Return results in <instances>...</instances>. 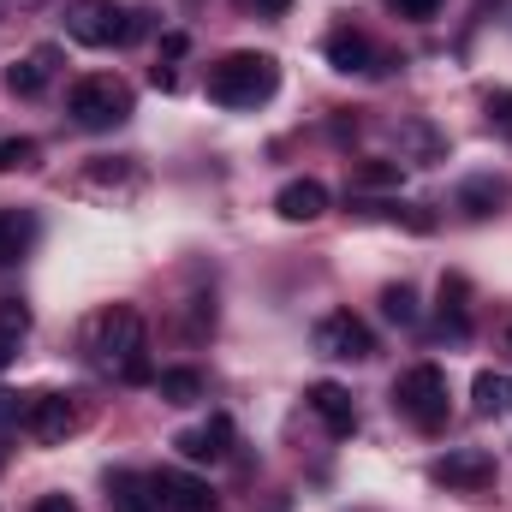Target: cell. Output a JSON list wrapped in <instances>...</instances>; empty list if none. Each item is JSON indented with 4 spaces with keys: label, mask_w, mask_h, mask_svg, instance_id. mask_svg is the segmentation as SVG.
<instances>
[{
    "label": "cell",
    "mask_w": 512,
    "mask_h": 512,
    "mask_svg": "<svg viewBox=\"0 0 512 512\" xmlns=\"http://www.w3.org/2000/svg\"><path fill=\"white\" fill-rule=\"evenodd\" d=\"M54 66H60V48H30L24 60L6 66V90L30 102V96H42V90L54 84Z\"/></svg>",
    "instance_id": "7c38bea8"
},
{
    "label": "cell",
    "mask_w": 512,
    "mask_h": 512,
    "mask_svg": "<svg viewBox=\"0 0 512 512\" xmlns=\"http://www.w3.org/2000/svg\"><path fill=\"white\" fill-rule=\"evenodd\" d=\"M30 405V399H24ZM24 405H18V393H0V423H24Z\"/></svg>",
    "instance_id": "f1b7e54d"
},
{
    "label": "cell",
    "mask_w": 512,
    "mask_h": 512,
    "mask_svg": "<svg viewBox=\"0 0 512 512\" xmlns=\"http://www.w3.org/2000/svg\"><path fill=\"white\" fill-rule=\"evenodd\" d=\"M108 501H114V512H161L155 477H137V471H114L108 477Z\"/></svg>",
    "instance_id": "2e32d148"
},
{
    "label": "cell",
    "mask_w": 512,
    "mask_h": 512,
    "mask_svg": "<svg viewBox=\"0 0 512 512\" xmlns=\"http://www.w3.org/2000/svg\"><path fill=\"white\" fill-rule=\"evenodd\" d=\"M405 161H358L352 167V191H399Z\"/></svg>",
    "instance_id": "ffe728a7"
},
{
    "label": "cell",
    "mask_w": 512,
    "mask_h": 512,
    "mask_svg": "<svg viewBox=\"0 0 512 512\" xmlns=\"http://www.w3.org/2000/svg\"><path fill=\"white\" fill-rule=\"evenodd\" d=\"M316 352L322 358H340V364H364V358H376V334L352 316V310H328L322 322H316Z\"/></svg>",
    "instance_id": "8992f818"
},
{
    "label": "cell",
    "mask_w": 512,
    "mask_h": 512,
    "mask_svg": "<svg viewBox=\"0 0 512 512\" xmlns=\"http://www.w3.org/2000/svg\"><path fill=\"white\" fill-rule=\"evenodd\" d=\"M471 399H477V411H483V417L512 411V382H507V376H495V370H483V376L471 382Z\"/></svg>",
    "instance_id": "7402d4cb"
},
{
    "label": "cell",
    "mask_w": 512,
    "mask_h": 512,
    "mask_svg": "<svg viewBox=\"0 0 512 512\" xmlns=\"http://www.w3.org/2000/svg\"><path fill=\"white\" fill-rule=\"evenodd\" d=\"M36 155H42L36 137H0V173H12V167H36Z\"/></svg>",
    "instance_id": "d4e9b609"
},
{
    "label": "cell",
    "mask_w": 512,
    "mask_h": 512,
    "mask_svg": "<svg viewBox=\"0 0 512 512\" xmlns=\"http://www.w3.org/2000/svg\"><path fill=\"white\" fill-rule=\"evenodd\" d=\"M274 209H280V221H322L328 215V185L322 179H286L280 191H274Z\"/></svg>",
    "instance_id": "30bf717a"
},
{
    "label": "cell",
    "mask_w": 512,
    "mask_h": 512,
    "mask_svg": "<svg viewBox=\"0 0 512 512\" xmlns=\"http://www.w3.org/2000/svg\"><path fill=\"white\" fill-rule=\"evenodd\" d=\"M441 328H447L453 340H465V334H471V316H465V280H459V274H447V280H441Z\"/></svg>",
    "instance_id": "d6986e66"
},
{
    "label": "cell",
    "mask_w": 512,
    "mask_h": 512,
    "mask_svg": "<svg viewBox=\"0 0 512 512\" xmlns=\"http://www.w3.org/2000/svg\"><path fill=\"white\" fill-rule=\"evenodd\" d=\"M387 12L393 18H411V24H429L441 12V0H387Z\"/></svg>",
    "instance_id": "484cf974"
},
{
    "label": "cell",
    "mask_w": 512,
    "mask_h": 512,
    "mask_svg": "<svg viewBox=\"0 0 512 512\" xmlns=\"http://www.w3.org/2000/svg\"><path fill=\"white\" fill-rule=\"evenodd\" d=\"M173 447H179L191 465H215V459H227V453H233V417H209V423L185 429Z\"/></svg>",
    "instance_id": "8fae6325"
},
{
    "label": "cell",
    "mask_w": 512,
    "mask_h": 512,
    "mask_svg": "<svg viewBox=\"0 0 512 512\" xmlns=\"http://www.w3.org/2000/svg\"><path fill=\"white\" fill-rule=\"evenodd\" d=\"M274 90H280V60L274 54L239 48V54L209 66V102H221V108H262Z\"/></svg>",
    "instance_id": "7a4b0ae2"
},
{
    "label": "cell",
    "mask_w": 512,
    "mask_h": 512,
    "mask_svg": "<svg viewBox=\"0 0 512 512\" xmlns=\"http://www.w3.org/2000/svg\"><path fill=\"white\" fill-rule=\"evenodd\" d=\"M66 108H72V120L84 131H114L131 120V84H120L114 72H90V78L72 84Z\"/></svg>",
    "instance_id": "5b68a950"
},
{
    "label": "cell",
    "mask_w": 512,
    "mask_h": 512,
    "mask_svg": "<svg viewBox=\"0 0 512 512\" xmlns=\"http://www.w3.org/2000/svg\"><path fill=\"white\" fill-rule=\"evenodd\" d=\"M155 393H161L167 405H197V399H203V376H197V370H161V376H155Z\"/></svg>",
    "instance_id": "44dd1931"
},
{
    "label": "cell",
    "mask_w": 512,
    "mask_h": 512,
    "mask_svg": "<svg viewBox=\"0 0 512 512\" xmlns=\"http://www.w3.org/2000/svg\"><path fill=\"white\" fill-rule=\"evenodd\" d=\"M24 429H30L42 447H60L66 435L84 429V411H78L72 393H30V405H24Z\"/></svg>",
    "instance_id": "52a82bcc"
},
{
    "label": "cell",
    "mask_w": 512,
    "mask_h": 512,
    "mask_svg": "<svg viewBox=\"0 0 512 512\" xmlns=\"http://www.w3.org/2000/svg\"><path fill=\"white\" fill-rule=\"evenodd\" d=\"M24 334H30V304L24 298H0V370L18 358Z\"/></svg>",
    "instance_id": "e0dca14e"
},
{
    "label": "cell",
    "mask_w": 512,
    "mask_h": 512,
    "mask_svg": "<svg viewBox=\"0 0 512 512\" xmlns=\"http://www.w3.org/2000/svg\"><path fill=\"white\" fill-rule=\"evenodd\" d=\"M245 12H256V18H286L292 12V0H239Z\"/></svg>",
    "instance_id": "83f0119b"
},
{
    "label": "cell",
    "mask_w": 512,
    "mask_h": 512,
    "mask_svg": "<svg viewBox=\"0 0 512 512\" xmlns=\"http://www.w3.org/2000/svg\"><path fill=\"white\" fill-rule=\"evenodd\" d=\"M507 346H512V334H507Z\"/></svg>",
    "instance_id": "1f68e13d"
},
{
    "label": "cell",
    "mask_w": 512,
    "mask_h": 512,
    "mask_svg": "<svg viewBox=\"0 0 512 512\" xmlns=\"http://www.w3.org/2000/svg\"><path fill=\"white\" fill-rule=\"evenodd\" d=\"M149 30V12L120 6V0H72L66 6V36L84 48H126Z\"/></svg>",
    "instance_id": "3957f363"
},
{
    "label": "cell",
    "mask_w": 512,
    "mask_h": 512,
    "mask_svg": "<svg viewBox=\"0 0 512 512\" xmlns=\"http://www.w3.org/2000/svg\"><path fill=\"white\" fill-rule=\"evenodd\" d=\"M393 405H399L405 423L423 429V435L447 429V370H441V364H411V370L393 382Z\"/></svg>",
    "instance_id": "277c9868"
},
{
    "label": "cell",
    "mask_w": 512,
    "mask_h": 512,
    "mask_svg": "<svg viewBox=\"0 0 512 512\" xmlns=\"http://www.w3.org/2000/svg\"><path fill=\"white\" fill-rule=\"evenodd\" d=\"M30 512H78V501H72V495H42Z\"/></svg>",
    "instance_id": "f546056e"
},
{
    "label": "cell",
    "mask_w": 512,
    "mask_h": 512,
    "mask_svg": "<svg viewBox=\"0 0 512 512\" xmlns=\"http://www.w3.org/2000/svg\"><path fill=\"white\" fill-rule=\"evenodd\" d=\"M155 495H161V512H215L221 507L209 495V483L191 477V471H155Z\"/></svg>",
    "instance_id": "9c48e42d"
},
{
    "label": "cell",
    "mask_w": 512,
    "mask_h": 512,
    "mask_svg": "<svg viewBox=\"0 0 512 512\" xmlns=\"http://www.w3.org/2000/svg\"><path fill=\"white\" fill-rule=\"evenodd\" d=\"M489 120L512 131V90H495V96H489Z\"/></svg>",
    "instance_id": "4316f807"
},
{
    "label": "cell",
    "mask_w": 512,
    "mask_h": 512,
    "mask_svg": "<svg viewBox=\"0 0 512 512\" xmlns=\"http://www.w3.org/2000/svg\"><path fill=\"white\" fill-rule=\"evenodd\" d=\"M399 137L411 143V155H417V161H441V155H447V137H441L435 126H423V120H405Z\"/></svg>",
    "instance_id": "cb8c5ba5"
},
{
    "label": "cell",
    "mask_w": 512,
    "mask_h": 512,
    "mask_svg": "<svg viewBox=\"0 0 512 512\" xmlns=\"http://www.w3.org/2000/svg\"><path fill=\"white\" fill-rule=\"evenodd\" d=\"M143 346H149V334H143V316H137L131 304H108V310H96L90 328H84V352H90V364L108 370V376H120V382H155Z\"/></svg>",
    "instance_id": "6da1fadb"
},
{
    "label": "cell",
    "mask_w": 512,
    "mask_h": 512,
    "mask_svg": "<svg viewBox=\"0 0 512 512\" xmlns=\"http://www.w3.org/2000/svg\"><path fill=\"white\" fill-rule=\"evenodd\" d=\"M30 239H36V221L18 215V209H0V268H12L18 256L30 251Z\"/></svg>",
    "instance_id": "ac0fdd59"
},
{
    "label": "cell",
    "mask_w": 512,
    "mask_h": 512,
    "mask_svg": "<svg viewBox=\"0 0 512 512\" xmlns=\"http://www.w3.org/2000/svg\"><path fill=\"white\" fill-rule=\"evenodd\" d=\"M429 477H435L441 489H453V495H477V489L495 483V453H483V447H453L447 459L429 465Z\"/></svg>",
    "instance_id": "ba28073f"
},
{
    "label": "cell",
    "mask_w": 512,
    "mask_h": 512,
    "mask_svg": "<svg viewBox=\"0 0 512 512\" xmlns=\"http://www.w3.org/2000/svg\"><path fill=\"white\" fill-rule=\"evenodd\" d=\"M322 54H328V66L334 72H376V48H370V36L364 30H328V42H322Z\"/></svg>",
    "instance_id": "5bb4252c"
},
{
    "label": "cell",
    "mask_w": 512,
    "mask_h": 512,
    "mask_svg": "<svg viewBox=\"0 0 512 512\" xmlns=\"http://www.w3.org/2000/svg\"><path fill=\"white\" fill-rule=\"evenodd\" d=\"M0 471H6V447H0Z\"/></svg>",
    "instance_id": "4dcf8cb0"
},
{
    "label": "cell",
    "mask_w": 512,
    "mask_h": 512,
    "mask_svg": "<svg viewBox=\"0 0 512 512\" xmlns=\"http://www.w3.org/2000/svg\"><path fill=\"white\" fill-rule=\"evenodd\" d=\"M304 399H310V411L328 423V435H352V429H358V405H352V393L340 382H310Z\"/></svg>",
    "instance_id": "4fadbf2b"
},
{
    "label": "cell",
    "mask_w": 512,
    "mask_h": 512,
    "mask_svg": "<svg viewBox=\"0 0 512 512\" xmlns=\"http://www.w3.org/2000/svg\"><path fill=\"white\" fill-rule=\"evenodd\" d=\"M382 316L393 322V328H417V322H423V310H417V292H411L405 280L382 292Z\"/></svg>",
    "instance_id": "603a6c76"
},
{
    "label": "cell",
    "mask_w": 512,
    "mask_h": 512,
    "mask_svg": "<svg viewBox=\"0 0 512 512\" xmlns=\"http://www.w3.org/2000/svg\"><path fill=\"white\" fill-rule=\"evenodd\" d=\"M507 197H512V185H507V179H495V173H477V179H465V185H459V209H465L471 221H489Z\"/></svg>",
    "instance_id": "9a60e30c"
}]
</instances>
